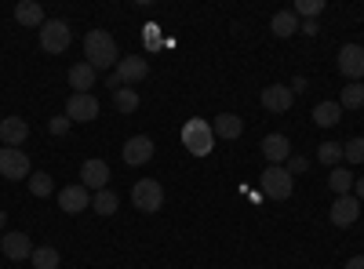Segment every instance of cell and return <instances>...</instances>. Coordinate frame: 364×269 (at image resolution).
<instances>
[{"label": "cell", "instance_id": "7a4b0ae2", "mask_svg": "<svg viewBox=\"0 0 364 269\" xmlns=\"http://www.w3.org/2000/svg\"><path fill=\"white\" fill-rule=\"evenodd\" d=\"M182 146L190 149L193 157H208L211 149H215V131L204 116H190L186 124H182Z\"/></svg>", "mask_w": 364, "mask_h": 269}, {"label": "cell", "instance_id": "8fae6325", "mask_svg": "<svg viewBox=\"0 0 364 269\" xmlns=\"http://www.w3.org/2000/svg\"><path fill=\"white\" fill-rule=\"evenodd\" d=\"M259 102H262L269 113H288L291 102H295V92H291L288 84H269V87H262Z\"/></svg>", "mask_w": 364, "mask_h": 269}, {"label": "cell", "instance_id": "74e56055", "mask_svg": "<svg viewBox=\"0 0 364 269\" xmlns=\"http://www.w3.org/2000/svg\"><path fill=\"white\" fill-rule=\"evenodd\" d=\"M353 190H357V200L364 204V175H360V178H357V182H353Z\"/></svg>", "mask_w": 364, "mask_h": 269}, {"label": "cell", "instance_id": "7402d4cb", "mask_svg": "<svg viewBox=\"0 0 364 269\" xmlns=\"http://www.w3.org/2000/svg\"><path fill=\"white\" fill-rule=\"evenodd\" d=\"M314 121H317L321 128H336V124L343 121V106H339L336 99H328V102H321V106L314 109Z\"/></svg>", "mask_w": 364, "mask_h": 269}, {"label": "cell", "instance_id": "d4e9b609", "mask_svg": "<svg viewBox=\"0 0 364 269\" xmlns=\"http://www.w3.org/2000/svg\"><path fill=\"white\" fill-rule=\"evenodd\" d=\"M113 106L120 109V113H135L139 109V92H135V87H117V92H113Z\"/></svg>", "mask_w": 364, "mask_h": 269}, {"label": "cell", "instance_id": "ffe728a7", "mask_svg": "<svg viewBox=\"0 0 364 269\" xmlns=\"http://www.w3.org/2000/svg\"><path fill=\"white\" fill-rule=\"evenodd\" d=\"M15 18L18 26H29V29H41L48 18H44V8L37 4V0H22V4L15 8Z\"/></svg>", "mask_w": 364, "mask_h": 269}, {"label": "cell", "instance_id": "9c48e42d", "mask_svg": "<svg viewBox=\"0 0 364 269\" xmlns=\"http://www.w3.org/2000/svg\"><path fill=\"white\" fill-rule=\"evenodd\" d=\"M0 175L8 178V182H18V178H29L33 171H29V157L22 153V149H11L4 146L0 149Z\"/></svg>", "mask_w": 364, "mask_h": 269}, {"label": "cell", "instance_id": "603a6c76", "mask_svg": "<svg viewBox=\"0 0 364 269\" xmlns=\"http://www.w3.org/2000/svg\"><path fill=\"white\" fill-rule=\"evenodd\" d=\"M353 182H357V178L346 168H331V175H328V186H331V193H336V197L353 193Z\"/></svg>", "mask_w": 364, "mask_h": 269}, {"label": "cell", "instance_id": "e575fe53", "mask_svg": "<svg viewBox=\"0 0 364 269\" xmlns=\"http://www.w3.org/2000/svg\"><path fill=\"white\" fill-rule=\"evenodd\" d=\"M299 29H302V33H306V37H317V33H321L317 18H310V22H299Z\"/></svg>", "mask_w": 364, "mask_h": 269}, {"label": "cell", "instance_id": "d6a6232c", "mask_svg": "<svg viewBox=\"0 0 364 269\" xmlns=\"http://www.w3.org/2000/svg\"><path fill=\"white\" fill-rule=\"evenodd\" d=\"M306 168H310V157H302V153H291V157H288V164H284V171H288L291 178H295V175H302Z\"/></svg>", "mask_w": 364, "mask_h": 269}, {"label": "cell", "instance_id": "d590c367", "mask_svg": "<svg viewBox=\"0 0 364 269\" xmlns=\"http://www.w3.org/2000/svg\"><path fill=\"white\" fill-rule=\"evenodd\" d=\"M343 269H364V255H353V258H346V265Z\"/></svg>", "mask_w": 364, "mask_h": 269}, {"label": "cell", "instance_id": "5bb4252c", "mask_svg": "<svg viewBox=\"0 0 364 269\" xmlns=\"http://www.w3.org/2000/svg\"><path fill=\"white\" fill-rule=\"evenodd\" d=\"M262 157H266L269 164L284 168L288 157H291V142H288V135H266V138H262Z\"/></svg>", "mask_w": 364, "mask_h": 269}, {"label": "cell", "instance_id": "f546056e", "mask_svg": "<svg viewBox=\"0 0 364 269\" xmlns=\"http://www.w3.org/2000/svg\"><path fill=\"white\" fill-rule=\"evenodd\" d=\"M317 160L336 168V164L343 160V142H321V146H317Z\"/></svg>", "mask_w": 364, "mask_h": 269}, {"label": "cell", "instance_id": "8d00e7d4", "mask_svg": "<svg viewBox=\"0 0 364 269\" xmlns=\"http://www.w3.org/2000/svg\"><path fill=\"white\" fill-rule=\"evenodd\" d=\"M288 87H291V92H306V77H295Z\"/></svg>", "mask_w": 364, "mask_h": 269}, {"label": "cell", "instance_id": "836d02e7", "mask_svg": "<svg viewBox=\"0 0 364 269\" xmlns=\"http://www.w3.org/2000/svg\"><path fill=\"white\" fill-rule=\"evenodd\" d=\"M70 128H73V121H70L66 113H63V116H51V121H48V131H51V135H66Z\"/></svg>", "mask_w": 364, "mask_h": 269}, {"label": "cell", "instance_id": "52a82bcc", "mask_svg": "<svg viewBox=\"0 0 364 269\" xmlns=\"http://www.w3.org/2000/svg\"><path fill=\"white\" fill-rule=\"evenodd\" d=\"M154 153H157V146H154V138H149V135H135V138H128L124 146H120V157H124L128 168L149 164V160H154Z\"/></svg>", "mask_w": 364, "mask_h": 269}, {"label": "cell", "instance_id": "8992f818", "mask_svg": "<svg viewBox=\"0 0 364 269\" xmlns=\"http://www.w3.org/2000/svg\"><path fill=\"white\" fill-rule=\"evenodd\" d=\"M291 175L284 171V168H277V164H269L266 171H262V178H259V190H262V197H269V200H288L291 197Z\"/></svg>", "mask_w": 364, "mask_h": 269}, {"label": "cell", "instance_id": "f1b7e54d", "mask_svg": "<svg viewBox=\"0 0 364 269\" xmlns=\"http://www.w3.org/2000/svg\"><path fill=\"white\" fill-rule=\"evenodd\" d=\"M295 18H302V22H310V18H317L321 11H324V0H295Z\"/></svg>", "mask_w": 364, "mask_h": 269}, {"label": "cell", "instance_id": "44dd1931", "mask_svg": "<svg viewBox=\"0 0 364 269\" xmlns=\"http://www.w3.org/2000/svg\"><path fill=\"white\" fill-rule=\"evenodd\" d=\"M269 29H273V37H291V33H299V18H295V11L288 8V11H277L269 18Z\"/></svg>", "mask_w": 364, "mask_h": 269}, {"label": "cell", "instance_id": "9a60e30c", "mask_svg": "<svg viewBox=\"0 0 364 269\" xmlns=\"http://www.w3.org/2000/svg\"><path fill=\"white\" fill-rule=\"evenodd\" d=\"M58 207L66 215H80L84 207H91V193L84 186H66V190H58Z\"/></svg>", "mask_w": 364, "mask_h": 269}, {"label": "cell", "instance_id": "3957f363", "mask_svg": "<svg viewBox=\"0 0 364 269\" xmlns=\"http://www.w3.org/2000/svg\"><path fill=\"white\" fill-rule=\"evenodd\" d=\"M146 77H149V62H146V58H142V55H124V58L117 62V70L106 77V84L117 92V87H132V84H139V80H146Z\"/></svg>", "mask_w": 364, "mask_h": 269}, {"label": "cell", "instance_id": "ba28073f", "mask_svg": "<svg viewBox=\"0 0 364 269\" xmlns=\"http://www.w3.org/2000/svg\"><path fill=\"white\" fill-rule=\"evenodd\" d=\"M339 73L350 84H364V48L360 44H343L339 48Z\"/></svg>", "mask_w": 364, "mask_h": 269}, {"label": "cell", "instance_id": "484cf974", "mask_svg": "<svg viewBox=\"0 0 364 269\" xmlns=\"http://www.w3.org/2000/svg\"><path fill=\"white\" fill-rule=\"evenodd\" d=\"M29 262H33V269H58V262H63V258H58V251L55 248H33V255H29Z\"/></svg>", "mask_w": 364, "mask_h": 269}, {"label": "cell", "instance_id": "ac0fdd59", "mask_svg": "<svg viewBox=\"0 0 364 269\" xmlns=\"http://www.w3.org/2000/svg\"><path fill=\"white\" fill-rule=\"evenodd\" d=\"M66 77H70V87H73V95H91V87H95V77H99V73L91 70L87 62H73Z\"/></svg>", "mask_w": 364, "mask_h": 269}, {"label": "cell", "instance_id": "2e32d148", "mask_svg": "<svg viewBox=\"0 0 364 269\" xmlns=\"http://www.w3.org/2000/svg\"><path fill=\"white\" fill-rule=\"evenodd\" d=\"M26 138H29V124L22 121V116H4V121H0V142L4 146L18 149Z\"/></svg>", "mask_w": 364, "mask_h": 269}, {"label": "cell", "instance_id": "277c9868", "mask_svg": "<svg viewBox=\"0 0 364 269\" xmlns=\"http://www.w3.org/2000/svg\"><path fill=\"white\" fill-rule=\"evenodd\" d=\"M37 33H41V48H44L48 55H63V51L73 44V29H70V22H63V18H48Z\"/></svg>", "mask_w": 364, "mask_h": 269}, {"label": "cell", "instance_id": "6da1fadb", "mask_svg": "<svg viewBox=\"0 0 364 269\" xmlns=\"http://www.w3.org/2000/svg\"><path fill=\"white\" fill-rule=\"evenodd\" d=\"M84 62L95 73L117 70L120 51H117V40L106 33V29H87V37H84Z\"/></svg>", "mask_w": 364, "mask_h": 269}, {"label": "cell", "instance_id": "4316f807", "mask_svg": "<svg viewBox=\"0 0 364 269\" xmlns=\"http://www.w3.org/2000/svg\"><path fill=\"white\" fill-rule=\"evenodd\" d=\"M339 106L343 109H360L364 106V84H346L343 95H339Z\"/></svg>", "mask_w": 364, "mask_h": 269}, {"label": "cell", "instance_id": "5b68a950", "mask_svg": "<svg viewBox=\"0 0 364 269\" xmlns=\"http://www.w3.org/2000/svg\"><path fill=\"white\" fill-rule=\"evenodd\" d=\"M132 204L139 207V212H146V215H157L164 207V186L154 182V178H139L135 190H132Z\"/></svg>", "mask_w": 364, "mask_h": 269}, {"label": "cell", "instance_id": "83f0119b", "mask_svg": "<svg viewBox=\"0 0 364 269\" xmlns=\"http://www.w3.org/2000/svg\"><path fill=\"white\" fill-rule=\"evenodd\" d=\"M29 193H33V197H51V193H55V182H51V175H48V171H37V175H29Z\"/></svg>", "mask_w": 364, "mask_h": 269}, {"label": "cell", "instance_id": "f35d334b", "mask_svg": "<svg viewBox=\"0 0 364 269\" xmlns=\"http://www.w3.org/2000/svg\"><path fill=\"white\" fill-rule=\"evenodd\" d=\"M4 229H8V215H4V212H0V233H4Z\"/></svg>", "mask_w": 364, "mask_h": 269}, {"label": "cell", "instance_id": "4fadbf2b", "mask_svg": "<svg viewBox=\"0 0 364 269\" xmlns=\"http://www.w3.org/2000/svg\"><path fill=\"white\" fill-rule=\"evenodd\" d=\"M66 116H70V121H80V124H91L99 116V99L95 95H70Z\"/></svg>", "mask_w": 364, "mask_h": 269}, {"label": "cell", "instance_id": "30bf717a", "mask_svg": "<svg viewBox=\"0 0 364 269\" xmlns=\"http://www.w3.org/2000/svg\"><path fill=\"white\" fill-rule=\"evenodd\" d=\"M328 219H331V226H339V229L353 226V222L360 219V200H357L353 193L336 197V200H331V212H328Z\"/></svg>", "mask_w": 364, "mask_h": 269}, {"label": "cell", "instance_id": "7c38bea8", "mask_svg": "<svg viewBox=\"0 0 364 269\" xmlns=\"http://www.w3.org/2000/svg\"><path fill=\"white\" fill-rule=\"evenodd\" d=\"M106 182H109V164L106 160H84L80 164V186L91 193V190H106Z\"/></svg>", "mask_w": 364, "mask_h": 269}, {"label": "cell", "instance_id": "d6986e66", "mask_svg": "<svg viewBox=\"0 0 364 269\" xmlns=\"http://www.w3.org/2000/svg\"><path fill=\"white\" fill-rule=\"evenodd\" d=\"M211 131H215V138H240L245 135V121H240L237 113H219L215 121H211Z\"/></svg>", "mask_w": 364, "mask_h": 269}, {"label": "cell", "instance_id": "e0dca14e", "mask_svg": "<svg viewBox=\"0 0 364 269\" xmlns=\"http://www.w3.org/2000/svg\"><path fill=\"white\" fill-rule=\"evenodd\" d=\"M0 248H4V255H8L11 262H26L29 255H33V241H29L26 233H4Z\"/></svg>", "mask_w": 364, "mask_h": 269}, {"label": "cell", "instance_id": "cb8c5ba5", "mask_svg": "<svg viewBox=\"0 0 364 269\" xmlns=\"http://www.w3.org/2000/svg\"><path fill=\"white\" fill-rule=\"evenodd\" d=\"M91 207H95V215H117L120 197H117L113 190H99L95 197H91Z\"/></svg>", "mask_w": 364, "mask_h": 269}, {"label": "cell", "instance_id": "1f68e13d", "mask_svg": "<svg viewBox=\"0 0 364 269\" xmlns=\"http://www.w3.org/2000/svg\"><path fill=\"white\" fill-rule=\"evenodd\" d=\"M343 157L350 164H364V135H353L350 142H343Z\"/></svg>", "mask_w": 364, "mask_h": 269}, {"label": "cell", "instance_id": "4dcf8cb0", "mask_svg": "<svg viewBox=\"0 0 364 269\" xmlns=\"http://www.w3.org/2000/svg\"><path fill=\"white\" fill-rule=\"evenodd\" d=\"M142 40H146V51H154V55H157V51L164 48V33H161V26H157V22H146V26H142Z\"/></svg>", "mask_w": 364, "mask_h": 269}]
</instances>
